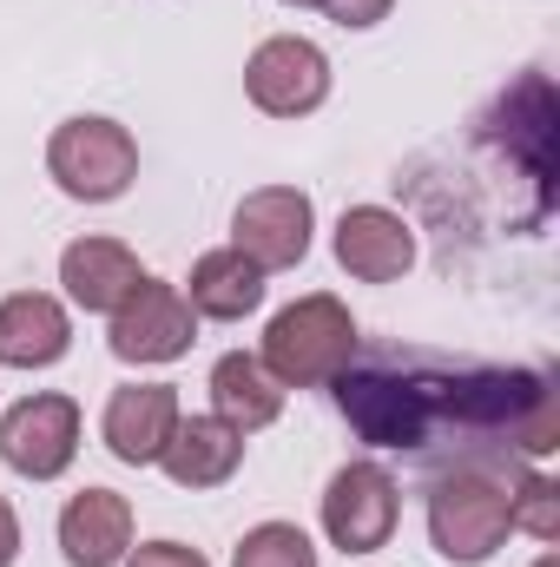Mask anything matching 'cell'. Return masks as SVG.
<instances>
[{
    "label": "cell",
    "mask_w": 560,
    "mask_h": 567,
    "mask_svg": "<svg viewBox=\"0 0 560 567\" xmlns=\"http://www.w3.org/2000/svg\"><path fill=\"white\" fill-rule=\"evenodd\" d=\"M283 390H317V383H336L350 363H356V317L330 297V290H310L297 303H283L265 330V357H258Z\"/></svg>",
    "instance_id": "6da1fadb"
},
{
    "label": "cell",
    "mask_w": 560,
    "mask_h": 567,
    "mask_svg": "<svg viewBox=\"0 0 560 567\" xmlns=\"http://www.w3.org/2000/svg\"><path fill=\"white\" fill-rule=\"evenodd\" d=\"M428 535L435 555L462 567H481L508 535H515V508H508V482L488 468H455L435 482L428 495Z\"/></svg>",
    "instance_id": "7a4b0ae2"
},
{
    "label": "cell",
    "mask_w": 560,
    "mask_h": 567,
    "mask_svg": "<svg viewBox=\"0 0 560 567\" xmlns=\"http://www.w3.org/2000/svg\"><path fill=\"white\" fill-rule=\"evenodd\" d=\"M46 172L66 198L80 205H113L133 178H139V140L120 126V120H100V113H80L66 120L53 140H46Z\"/></svg>",
    "instance_id": "3957f363"
},
{
    "label": "cell",
    "mask_w": 560,
    "mask_h": 567,
    "mask_svg": "<svg viewBox=\"0 0 560 567\" xmlns=\"http://www.w3.org/2000/svg\"><path fill=\"white\" fill-rule=\"evenodd\" d=\"M396 515H403V495H396V475L383 462H343L323 488V535L343 548V555H376L390 548L396 535Z\"/></svg>",
    "instance_id": "277c9868"
},
{
    "label": "cell",
    "mask_w": 560,
    "mask_h": 567,
    "mask_svg": "<svg viewBox=\"0 0 560 567\" xmlns=\"http://www.w3.org/2000/svg\"><path fill=\"white\" fill-rule=\"evenodd\" d=\"M80 455V403L60 396V390H40V396H20L7 416H0V462L27 482H53L66 475Z\"/></svg>",
    "instance_id": "5b68a950"
},
{
    "label": "cell",
    "mask_w": 560,
    "mask_h": 567,
    "mask_svg": "<svg viewBox=\"0 0 560 567\" xmlns=\"http://www.w3.org/2000/svg\"><path fill=\"white\" fill-rule=\"evenodd\" d=\"M245 93H251V106L271 113V120H303V113H317V106L330 100V60H323L317 40L278 33V40H265V47L251 53Z\"/></svg>",
    "instance_id": "8992f818"
},
{
    "label": "cell",
    "mask_w": 560,
    "mask_h": 567,
    "mask_svg": "<svg viewBox=\"0 0 560 567\" xmlns=\"http://www.w3.org/2000/svg\"><path fill=\"white\" fill-rule=\"evenodd\" d=\"M310 225H317L310 192H297V185H258V192H245V205L231 212V251H245V258L271 278V271L303 265Z\"/></svg>",
    "instance_id": "52a82bcc"
},
{
    "label": "cell",
    "mask_w": 560,
    "mask_h": 567,
    "mask_svg": "<svg viewBox=\"0 0 560 567\" xmlns=\"http://www.w3.org/2000/svg\"><path fill=\"white\" fill-rule=\"evenodd\" d=\"M191 337H198V310L165 278H139L133 297L113 310V357L120 363H172L191 350Z\"/></svg>",
    "instance_id": "ba28073f"
},
{
    "label": "cell",
    "mask_w": 560,
    "mask_h": 567,
    "mask_svg": "<svg viewBox=\"0 0 560 567\" xmlns=\"http://www.w3.org/2000/svg\"><path fill=\"white\" fill-rule=\"evenodd\" d=\"M336 265L363 284H396L416 265V231L390 205H350L336 225Z\"/></svg>",
    "instance_id": "9c48e42d"
},
{
    "label": "cell",
    "mask_w": 560,
    "mask_h": 567,
    "mask_svg": "<svg viewBox=\"0 0 560 567\" xmlns=\"http://www.w3.org/2000/svg\"><path fill=\"white\" fill-rule=\"evenodd\" d=\"M133 548V502L120 488H80L60 508V555L66 567H120Z\"/></svg>",
    "instance_id": "30bf717a"
},
{
    "label": "cell",
    "mask_w": 560,
    "mask_h": 567,
    "mask_svg": "<svg viewBox=\"0 0 560 567\" xmlns=\"http://www.w3.org/2000/svg\"><path fill=\"white\" fill-rule=\"evenodd\" d=\"M73 350V317L46 290L0 297V363L7 370H53Z\"/></svg>",
    "instance_id": "8fae6325"
},
{
    "label": "cell",
    "mask_w": 560,
    "mask_h": 567,
    "mask_svg": "<svg viewBox=\"0 0 560 567\" xmlns=\"http://www.w3.org/2000/svg\"><path fill=\"white\" fill-rule=\"evenodd\" d=\"M178 416H185V410H178V390H172V383H126V390H113L100 435H106V449H113L120 462L145 468V462H158V449L172 442Z\"/></svg>",
    "instance_id": "7c38bea8"
},
{
    "label": "cell",
    "mask_w": 560,
    "mask_h": 567,
    "mask_svg": "<svg viewBox=\"0 0 560 567\" xmlns=\"http://www.w3.org/2000/svg\"><path fill=\"white\" fill-rule=\"evenodd\" d=\"M245 462V435L218 416H178L172 442L158 449V468L178 482V488H225Z\"/></svg>",
    "instance_id": "4fadbf2b"
},
{
    "label": "cell",
    "mask_w": 560,
    "mask_h": 567,
    "mask_svg": "<svg viewBox=\"0 0 560 567\" xmlns=\"http://www.w3.org/2000/svg\"><path fill=\"white\" fill-rule=\"evenodd\" d=\"M139 278H145L139 258H133L120 238H73V245L60 251V284H66V297H73L80 310L113 317V310L133 297Z\"/></svg>",
    "instance_id": "5bb4252c"
},
{
    "label": "cell",
    "mask_w": 560,
    "mask_h": 567,
    "mask_svg": "<svg viewBox=\"0 0 560 567\" xmlns=\"http://www.w3.org/2000/svg\"><path fill=\"white\" fill-rule=\"evenodd\" d=\"M211 416L231 423L238 435H258L283 416V383L251 350H231V357L211 363Z\"/></svg>",
    "instance_id": "9a60e30c"
},
{
    "label": "cell",
    "mask_w": 560,
    "mask_h": 567,
    "mask_svg": "<svg viewBox=\"0 0 560 567\" xmlns=\"http://www.w3.org/2000/svg\"><path fill=\"white\" fill-rule=\"evenodd\" d=\"M185 303L198 310V317H218V323H238V317H251L258 303H265V271L245 258V251H205L198 265H191V278H185Z\"/></svg>",
    "instance_id": "2e32d148"
},
{
    "label": "cell",
    "mask_w": 560,
    "mask_h": 567,
    "mask_svg": "<svg viewBox=\"0 0 560 567\" xmlns=\"http://www.w3.org/2000/svg\"><path fill=\"white\" fill-rule=\"evenodd\" d=\"M231 567H317V548H310V535L297 522H258L238 542Z\"/></svg>",
    "instance_id": "e0dca14e"
},
{
    "label": "cell",
    "mask_w": 560,
    "mask_h": 567,
    "mask_svg": "<svg viewBox=\"0 0 560 567\" xmlns=\"http://www.w3.org/2000/svg\"><path fill=\"white\" fill-rule=\"evenodd\" d=\"M508 508H515V528H528L535 542H560V488L548 475H515Z\"/></svg>",
    "instance_id": "ac0fdd59"
},
{
    "label": "cell",
    "mask_w": 560,
    "mask_h": 567,
    "mask_svg": "<svg viewBox=\"0 0 560 567\" xmlns=\"http://www.w3.org/2000/svg\"><path fill=\"white\" fill-rule=\"evenodd\" d=\"M120 567H211V561L198 548H185V542H145V548H126Z\"/></svg>",
    "instance_id": "d6986e66"
},
{
    "label": "cell",
    "mask_w": 560,
    "mask_h": 567,
    "mask_svg": "<svg viewBox=\"0 0 560 567\" xmlns=\"http://www.w3.org/2000/svg\"><path fill=\"white\" fill-rule=\"evenodd\" d=\"M390 7H396V0H323V13H330L336 27H376Z\"/></svg>",
    "instance_id": "ffe728a7"
},
{
    "label": "cell",
    "mask_w": 560,
    "mask_h": 567,
    "mask_svg": "<svg viewBox=\"0 0 560 567\" xmlns=\"http://www.w3.org/2000/svg\"><path fill=\"white\" fill-rule=\"evenodd\" d=\"M13 555H20V515H13V502L0 495V567H13Z\"/></svg>",
    "instance_id": "44dd1931"
},
{
    "label": "cell",
    "mask_w": 560,
    "mask_h": 567,
    "mask_svg": "<svg viewBox=\"0 0 560 567\" xmlns=\"http://www.w3.org/2000/svg\"><path fill=\"white\" fill-rule=\"evenodd\" d=\"M283 7H323V0H283Z\"/></svg>",
    "instance_id": "7402d4cb"
},
{
    "label": "cell",
    "mask_w": 560,
    "mask_h": 567,
    "mask_svg": "<svg viewBox=\"0 0 560 567\" xmlns=\"http://www.w3.org/2000/svg\"><path fill=\"white\" fill-rule=\"evenodd\" d=\"M535 567H560V561H554V555H541V561H535Z\"/></svg>",
    "instance_id": "603a6c76"
}]
</instances>
